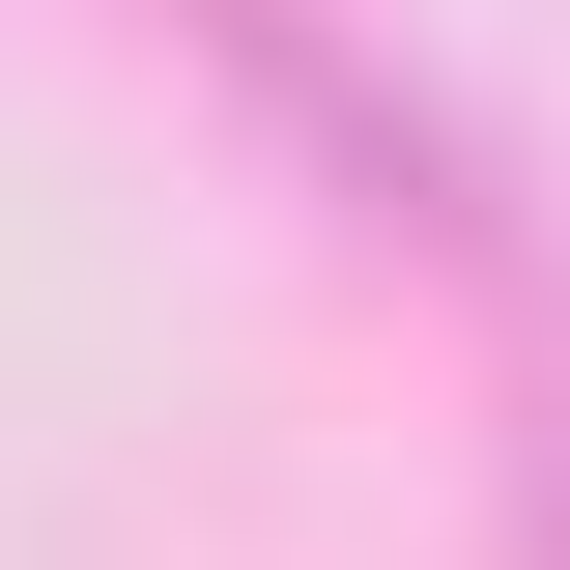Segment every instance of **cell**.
Segmentation results:
<instances>
[{
    "label": "cell",
    "mask_w": 570,
    "mask_h": 570,
    "mask_svg": "<svg viewBox=\"0 0 570 570\" xmlns=\"http://www.w3.org/2000/svg\"><path fill=\"white\" fill-rule=\"evenodd\" d=\"M200 29H228V58H257L314 142H343V171H371V228H428V257H485V285H513V200H485V142L428 115V86H371L343 29H314V0H200Z\"/></svg>",
    "instance_id": "cell-1"
}]
</instances>
